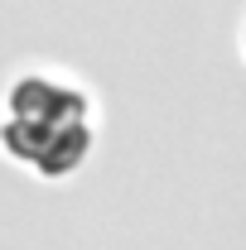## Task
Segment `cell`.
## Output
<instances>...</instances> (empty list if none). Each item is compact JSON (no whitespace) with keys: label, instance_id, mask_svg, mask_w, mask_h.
Instances as JSON below:
<instances>
[{"label":"cell","instance_id":"6da1fadb","mask_svg":"<svg viewBox=\"0 0 246 250\" xmlns=\"http://www.w3.org/2000/svg\"><path fill=\"white\" fill-rule=\"evenodd\" d=\"M10 116H29V121H87V101L68 92L49 77H25L10 92Z\"/></svg>","mask_w":246,"mask_h":250}]
</instances>
